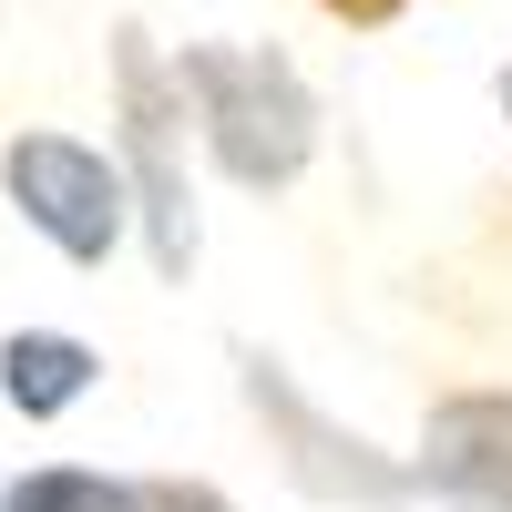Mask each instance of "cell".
<instances>
[{"label":"cell","mask_w":512,"mask_h":512,"mask_svg":"<svg viewBox=\"0 0 512 512\" xmlns=\"http://www.w3.org/2000/svg\"><path fill=\"white\" fill-rule=\"evenodd\" d=\"M318 11H328V21H349V31H369V21H400L410 0H318Z\"/></svg>","instance_id":"8"},{"label":"cell","mask_w":512,"mask_h":512,"mask_svg":"<svg viewBox=\"0 0 512 512\" xmlns=\"http://www.w3.org/2000/svg\"><path fill=\"white\" fill-rule=\"evenodd\" d=\"M185 103H195V144L216 154V175L246 195H287L318 154V93L297 82L287 52L267 41H185L175 52Z\"/></svg>","instance_id":"1"},{"label":"cell","mask_w":512,"mask_h":512,"mask_svg":"<svg viewBox=\"0 0 512 512\" xmlns=\"http://www.w3.org/2000/svg\"><path fill=\"white\" fill-rule=\"evenodd\" d=\"M0 512H164V482H113V472L41 461V472L0 482Z\"/></svg>","instance_id":"7"},{"label":"cell","mask_w":512,"mask_h":512,"mask_svg":"<svg viewBox=\"0 0 512 512\" xmlns=\"http://www.w3.org/2000/svg\"><path fill=\"white\" fill-rule=\"evenodd\" d=\"M236 369H246V400H256V420H277V441H287V472L308 482L318 502H410L420 492V472H400V461H379L359 431H338V420L297 390V379L267 359V349H236Z\"/></svg>","instance_id":"4"},{"label":"cell","mask_w":512,"mask_h":512,"mask_svg":"<svg viewBox=\"0 0 512 512\" xmlns=\"http://www.w3.org/2000/svg\"><path fill=\"white\" fill-rule=\"evenodd\" d=\"M0 195H11L21 226L52 256H72V267H103V256L144 226L123 154L82 144V134H11L0 144Z\"/></svg>","instance_id":"3"},{"label":"cell","mask_w":512,"mask_h":512,"mask_svg":"<svg viewBox=\"0 0 512 512\" xmlns=\"http://www.w3.org/2000/svg\"><path fill=\"white\" fill-rule=\"evenodd\" d=\"M113 113H123V175H134L144 205V246H154V277H185L195 267V195H185V72L154 52L144 21L113 31Z\"/></svg>","instance_id":"2"},{"label":"cell","mask_w":512,"mask_h":512,"mask_svg":"<svg viewBox=\"0 0 512 512\" xmlns=\"http://www.w3.org/2000/svg\"><path fill=\"white\" fill-rule=\"evenodd\" d=\"M420 492H441L461 512H512V390H461L420 431Z\"/></svg>","instance_id":"5"},{"label":"cell","mask_w":512,"mask_h":512,"mask_svg":"<svg viewBox=\"0 0 512 512\" xmlns=\"http://www.w3.org/2000/svg\"><path fill=\"white\" fill-rule=\"evenodd\" d=\"M502 123H512V72H502Z\"/></svg>","instance_id":"9"},{"label":"cell","mask_w":512,"mask_h":512,"mask_svg":"<svg viewBox=\"0 0 512 512\" xmlns=\"http://www.w3.org/2000/svg\"><path fill=\"white\" fill-rule=\"evenodd\" d=\"M93 379H103V359L82 349L72 328H11V338H0V400H11L21 420L82 410V400H93Z\"/></svg>","instance_id":"6"}]
</instances>
